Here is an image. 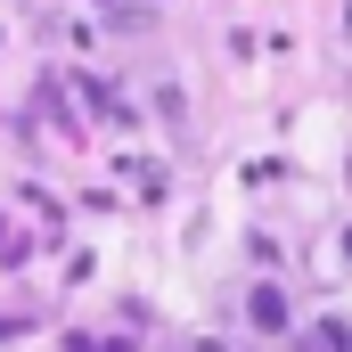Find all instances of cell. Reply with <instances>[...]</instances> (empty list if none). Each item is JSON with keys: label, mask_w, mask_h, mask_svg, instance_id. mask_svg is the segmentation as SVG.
<instances>
[{"label": "cell", "mask_w": 352, "mask_h": 352, "mask_svg": "<svg viewBox=\"0 0 352 352\" xmlns=\"http://www.w3.org/2000/svg\"><path fill=\"white\" fill-rule=\"evenodd\" d=\"M254 328H287V295L278 287H254Z\"/></svg>", "instance_id": "6da1fadb"}]
</instances>
